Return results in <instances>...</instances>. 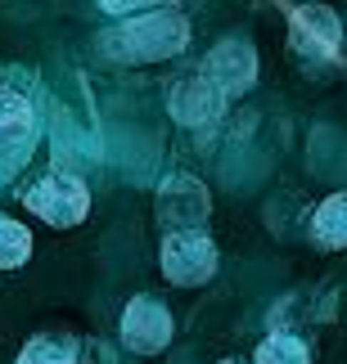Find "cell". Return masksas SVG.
Returning <instances> with one entry per match:
<instances>
[{
    "instance_id": "6da1fadb",
    "label": "cell",
    "mask_w": 347,
    "mask_h": 364,
    "mask_svg": "<svg viewBox=\"0 0 347 364\" xmlns=\"http://www.w3.org/2000/svg\"><path fill=\"white\" fill-rule=\"evenodd\" d=\"M190 41V23L180 9H149L140 18H127L122 27L104 36V54L108 59H127V63H154V59H172L185 50Z\"/></svg>"
},
{
    "instance_id": "7a4b0ae2",
    "label": "cell",
    "mask_w": 347,
    "mask_h": 364,
    "mask_svg": "<svg viewBox=\"0 0 347 364\" xmlns=\"http://www.w3.org/2000/svg\"><path fill=\"white\" fill-rule=\"evenodd\" d=\"M162 274L180 288H194V284H207L217 274V247L207 234L199 230H172L162 239Z\"/></svg>"
},
{
    "instance_id": "3957f363",
    "label": "cell",
    "mask_w": 347,
    "mask_h": 364,
    "mask_svg": "<svg viewBox=\"0 0 347 364\" xmlns=\"http://www.w3.org/2000/svg\"><path fill=\"white\" fill-rule=\"evenodd\" d=\"M27 212H36L41 220H50V225H77L81 216L90 212V198H86V185H81L77 176H41L32 189L23 193Z\"/></svg>"
},
{
    "instance_id": "277c9868",
    "label": "cell",
    "mask_w": 347,
    "mask_h": 364,
    "mask_svg": "<svg viewBox=\"0 0 347 364\" xmlns=\"http://www.w3.org/2000/svg\"><path fill=\"white\" fill-rule=\"evenodd\" d=\"M122 342L135 355H154L172 342V311L154 297H135L122 315Z\"/></svg>"
},
{
    "instance_id": "5b68a950",
    "label": "cell",
    "mask_w": 347,
    "mask_h": 364,
    "mask_svg": "<svg viewBox=\"0 0 347 364\" xmlns=\"http://www.w3.org/2000/svg\"><path fill=\"white\" fill-rule=\"evenodd\" d=\"M167 108H172V117H176L180 126H207V122L221 117L226 95H221V86H217L207 73H199V77L176 81L172 95H167Z\"/></svg>"
},
{
    "instance_id": "8992f818",
    "label": "cell",
    "mask_w": 347,
    "mask_h": 364,
    "mask_svg": "<svg viewBox=\"0 0 347 364\" xmlns=\"http://www.w3.org/2000/svg\"><path fill=\"white\" fill-rule=\"evenodd\" d=\"M203 73L221 86V95H244L248 86H253V77H257V54L248 41H221V46L203 59Z\"/></svg>"
},
{
    "instance_id": "52a82bcc",
    "label": "cell",
    "mask_w": 347,
    "mask_h": 364,
    "mask_svg": "<svg viewBox=\"0 0 347 364\" xmlns=\"http://www.w3.org/2000/svg\"><path fill=\"white\" fill-rule=\"evenodd\" d=\"M338 41H343V27L325 5H307V9L294 14V46L307 59H334Z\"/></svg>"
},
{
    "instance_id": "ba28073f",
    "label": "cell",
    "mask_w": 347,
    "mask_h": 364,
    "mask_svg": "<svg viewBox=\"0 0 347 364\" xmlns=\"http://www.w3.org/2000/svg\"><path fill=\"white\" fill-rule=\"evenodd\" d=\"M158 216L176 230H199V220L207 216V189L190 176H176L158 189Z\"/></svg>"
},
{
    "instance_id": "9c48e42d",
    "label": "cell",
    "mask_w": 347,
    "mask_h": 364,
    "mask_svg": "<svg viewBox=\"0 0 347 364\" xmlns=\"http://www.w3.org/2000/svg\"><path fill=\"white\" fill-rule=\"evenodd\" d=\"M36 135V117H32V104L19 100V95H0V158L14 162L23 158L27 144Z\"/></svg>"
},
{
    "instance_id": "30bf717a",
    "label": "cell",
    "mask_w": 347,
    "mask_h": 364,
    "mask_svg": "<svg viewBox=\"0 0 347 364\" xmlns=\"http://www.w3.org/2000/svg\"><path fill=\"white\" fill-rule=\"evenodd\" d=\"M311 234H316V243L329 247V252L347 247V193H334V198L321 203V212L311 216Z\"/></svg>"
},
{
    "instance_id": "8fae6325",
    "label": "cell",
    "mask_w": 347,
    "mask_h": 364,
    "mask_svg": "<svg viewBox=\"0 0 347 364\" xmlns=\"http://www.w3.org/2000/svg\"><path fill=\"white\" fill-rule=\"evenodd\" d=\"M253 364H311V355H307V342L294 338V333H271V338L257 342Z\"/></svg>"
},
{
    "instance_id": "7c38bea8",
    "label": "cell",
    "mask_w": 347,
    "mask_h": 364,
    "mask_svg": "<svg viewBox=\"0 0 347 364\" xmlns=\"http://www.w3.org/2000/svg\"><path fill=\"white\" fill-rule=\"evenodd\" d=\"M27 257H32V234H27V225H19L14 216L0 212V270H14Z\"/></svg>"
},
{
    "instance_id": "4fadbf2b",
    "label": "cell",
    "mask_w": 347,
    "mask_h": 364,
    "mask_svg": "<svg viewBox=\"0 0 347 364\" xmlns=\"http://www.w3.org/2000/svg\"><path fill=\"white\" fill-rule=\"evenodd\" d=\"M19 364H73V346L63 338H32L23 346Z\"/></svg>"
},
{
    "instance_id": "5bb4252c",
    "label": "cell",
    "mask_w": 347,
    "mask_h": 364,
    "mask_svg": "<svg viewBox=\"0 0 347 364\" xmlns=\"http://www.w3.org/2000/svg\"><path fill=\"white\" fill-rule=\"evenodd\" d=\"M100 5H104L108 14H135V9H145L149 0H100Z\"/></svg>"
},
{
    "instance_id": "9a60e30c",
    "label": "cell",
    "mask_w": 347,
    "mask_h": 364,
    "mask_svg": "<svg viewBox=\"0 0 347 364\" xmlns=\"http://www.w3.org/2000/svg\"><path fill=\"white\" fill-rule=\"evenodd\" d=\"M221 364H234V360H221Z\"/></svg>"
}]
</instances>
